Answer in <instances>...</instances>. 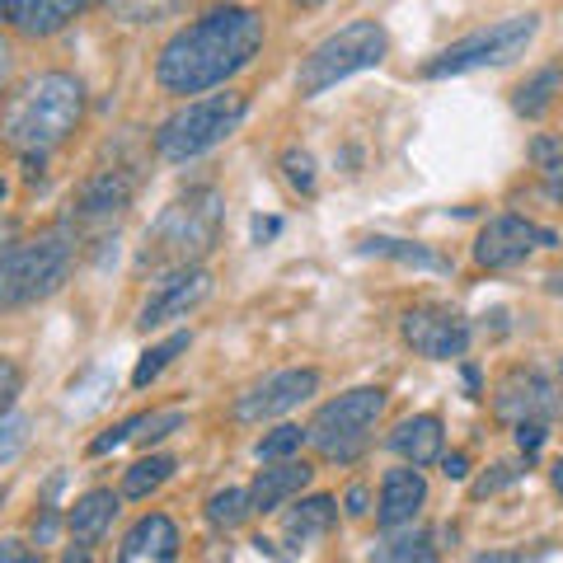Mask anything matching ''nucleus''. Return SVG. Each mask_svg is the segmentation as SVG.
Listing matches in <instances>:
<instances>
[{
    "label": "nucleus",
    "instance_id": "f257e3e1",
    "mask_svg": "<svg viewBox=\"0 0 563 563\" xmlns=\"http://www.w3.org/2000/svg\"><path fill=\"white\" fill-rule=\"evenodd\" d=\"M263 33H268L263 29V14L250 5L207 10L202 20H192L161 47L155 80H161L165 95H179V99L207 95L231 76H240V70L258 57Z\"/></svg>",
    "mask_w": 563,
    "mask_h": 563
},
{
    "label": "nucleus",
    "instance_id": "f03ea898",
    "mask_svg": "<svg viewBox=\"0 0 563 563\" xmlns=\"http://www.w3.org/2000/svg\"><path fill=\"white\" fill-rule=\"evenodd\" d=\"M85 118V85L70 70H43L0 109V141L20 155H52Z\"/></svg>",
    "mask_w": 563,
    "mask_h": 563
},
{
    "label": "nucleus",
    "instance_id": "7ed1b4c3",
    "mask_svg": "<svg viewBox=\"0 0 563 563\" xmlns=\"http://www.w3.org/2000/svg\"><path fill=\"white\" fill-rule=\"evenodd\" d=\"M221 240V198L211 188H198L188 198L169 202L141 244V268H192Z\"/></svg>",
    "mask_w": 563,
    "mask_h": 563
},
{
    "label": "nucleus",
    "instance_id": "20e7f679",
    "mask_svg": "<svg viewBox=\"0 0 563 563\" xmlns=\"http://www.w3.org/2000/svg\"><path fill=\"white\" fill-rule=\"evenodd\" d=\"M70 258H76V240L66 235V225L29 240H0V310L47 301L70 277Z\"/></svg>",
    "mask_w": 563,
    "mask_h": 563
},
{
    "label": "nucleus",
    "instance_id": "39448f33",
    "mask_svg": "<svg viewBox=\"0 0 563 563\" xmlns=\"http://www.w3.org/2000/svg\"><path fill=\"white\" fill-rule=\"evenodd\" d=\"M244 118H250V99L235 95V90L188 99L179 113H169L161 122V132H155V155L169 165H188V161H198V155H207L211 146H221Z\"/></svg>",
    "mask_w": 563,
    "mask_h": 563
},
{
    "label": "nucleus",
    "instance_id": "423d86ee",
    "mask_svg": "<svg viewBox=\"0 0 563 563\" xmlns=\"http://www.w3.org/2000/svg\"><path fill=\"white\" fill-rule=\"evenodd\" d=\"M385 52H390V38H385V29L376 20H352L339 33H329L324 43H314L306 57H301V70H296V90H301V99H314V95L333 90L339 80L357 76V70L380 66Z\"/></svg>",
    "mask_w": 563,
    "mask_h": 563
},
{
    "label": "nucleus",
    "instance_id": "0eeeda50",
    "mask_svg": "<svg viewBox=\"0 0 563 563\" xmlns=\"http://www.w3.org/2000/svg\"><path fill=\"white\" fill-rule=\"evenodd\" d=\"M385 395L380 385H362V390H347L339 399H329L320 404V413L310 418V428H306V442L329 455V461H357V455L366 451V442H372V428H376V418L385 413Z\"/></svg>",
    "mask_w": 563,
    "mask_h": 563
},
{
    "label": "nucleus",
    "instance_id": "6e6552de",
    "mask_svg": "<svg viewBox=\"0 0 563 563\" xmlns=\"http://www.w3.org/2000/svg\"><path fill=\"white\" fill-rule=\"evenodd\" d=\"M536 33H540L536 14H512V20L484 24L465 33V38H455L451 47H442L432 62H422V76L442 80V76H465V70H484V66H507L536 43Z\"/></svg>",
    "mask_w": 563,
    "mask_h": 563
},
{
    "label": "nucleus",
    "instance_id": "1a4fd4ad",
    "mask_svg": "<svg viewBox=\"0 0 563 563\" xmlns=\"http://www.w3.org/2000/svg\"><path fill=\"white\" fill-rule=\"evenodd\" d=\"M559 235L550 231V225H536V221H526V217H493L479 240H474V263L479 268H512V263L521 258H531L536 250H554Z\"/></svg>",
    "mask_w": 563,
    "mask_h": 563
},
{
    "label": "nucleus",
    "instance_id": "9d476101",
    "mask_svg": "<svg viewBox=\"0 0 563 563\" xmlns=\"http://www.w3.org/2000/svg\"><path fill=\"white\" fill-rule=\"evenodd\" d=\"M493 413L507 422H544V428H550L563 413V399L544 372H536V366H512V372L498 380V390H493Z\"/></svg>",
    "mask_w": 563,
    "mask_h": 563
},
{
    "label": "nucleus",
    "instance_id": "9b49d317",
    "mask_svg": "<svg viewBox=\"0 0 563 563\" xmlns=\"http://www.w3.org/2000/svg\"><path fill=\"white\" fill-rule=\"evenodd\" d=\"M320 390V372L314 366H287V372H273L268 380L250 385L240 399H235V418L240 422H268V418H282L291 409Z\"/></svg>",
    "mask_w": 563,
    "mask_h": 563
},
{
    "label": "nucleus",
    "instance_id": "f8f14e48",
    "mask_svg": "<svg viewBox=\"0 0 563 563\" xmlns=\"http://www.w3.org/2000/svg\"><path fill=\"white\" fill-rule=\"evenodd\" d=\"M399 333L418 357H432V362H455L470 352V320H461L455 310H442V306L404 310Z\"/></svg>",
    "mask_w": 563,
    "mask_h": 563
},
{
    "label": "nucleus",
    "instance_id": "ddd939ff",
    "mask_svg": "<svg viewBox=\"0 0 563 563\" xmlns=\"http://www.w3.org/2000/svg\"><path fill=\"white\" fill-rule=\"evenodd\" d=\"M211 296V273L207 268H174L169 277L155 282V291L141 301L136 310V329H161V324H174V320H184L188 310H198L202 301Z\"/></svg>",
    "mask_w": 563,
    "mask_h": 563
},
{
    "label": "nucleus",
    "instance_id": "4468645a",
    "mask_svg": "<svg viewBox=\"0 0 563 563\" xmlns=\"http://www.w3.org/2000/svg\"><path fill=\"white\" fill-rule=\"evenodd\" d=\"M132 192H136L132 169H99L76 188V198H70V221L85 225V231L113 225L122 211L132 207Z\"/></svg>",
    "mask_w": 563,
    "mask_h": 563
},
{
    "label": "nucleus",
    "instance_id": "2eb2a0df",
    "mask_svg": "<svg viewBox=\"0 0 563 563\" xmlns=\"http://www.w3.org/2000/svg\"><path fill=\"white\" fill-rule=\"evenodd\" d=\"M90 0H0V24L24 38H52L62 33Z\"/></svg>",
    "mask_w": 563,
    "mask_h": 563
},
{
    "label": "nucleus",
    "instance_id": "dca6fc26",
    "mask_svg": "<svg viewBox=\"0 0 563 563\" xmlns=\"http://www.w3.org/2000/svg\"><path fill=\"white\" fill-rule=\"evenodd\" d=\"M422 503H428V479L418 474V465H399V470H385L380 479V507H376V521L385 531H399V526H413Z\"/></svg>",
    "mask_w": 563,
    "mask_h": 563
},
{
    "label": "nucleus",
    "instance_id": "f3484780",
    "mask_svg": "<svg viewBox=\"0 0 563 563\" xmlns=\"http://www.w3.org/2000/svg\"><path fill=\"white\" fill-rule=\"evenodd\" d=\"M179 559V526L165 512L141 517L118 550V563H174Z\"/></svg>",
    "mask_w": 563,
    "mask_h": 563
},
{
    "label": "nucleus",
    "instance_id": "a211bd4d",
    "mask_svg": "<svg viewBox=\"0 0 563 563\" xmlns=\"http://www.w3.org/2000/svg\"><path fill=\"white\" fill-rule=\"evenodd\" d=\"M385 446H390L395 455H404L409 465H437L442 461V446H446V432H442V418L437 413H413L404 418L399 428L385 437Z\"/></svg>",
    "mask_w": 563,
    "mask_h": 563
},
{
    "label": "nucleus",
    "instance_id": "6ab92c4d",
    "mask_svg": "<svg viewBox=\"0 0 563 563\" xmlns=\"http://www.w3.org/2000/svg\"><path fill=\"white\" fill-rule=\"evenodd\" d=\"M310 479H314V470L306 461H277V465L254 474L250 507H254V512H277V507H287L301 488H310Z\"/></svg>",
    "mask_w": 563,
    "mask_h": 563
},
{
    "label": "nucleus",
    "instance_id": "aec40b11",
    "mask_svg": "<svg viewBox=\"0 0 563 563\" xmlns=\"http://www.w3.org/2000/svg\"><path fill=\"white\" fill-rule=\"evenodd\" d=\"M113 517H118V493L113 488H90L66 512V531H70V540H76V544H99L103 536H109Z\"/></svg>",
    "mask_w": 563,
    "mask_h": 563
},
{
    "label": "nucleus",
    "instance_id": "412c9836",
    "mask_svg": "<svg viewBox=\"0 0 563 563\" xmlns=\"http://www.w3.org/2000/svg\"><path fill=\"white\" fill-rule=\"evenodd\" d=\"M333 521H339V503L324 498V493H314V498H306L296 512H287V521H282V531H287L291 550H306L310 540H320L333 531Z\"/></svg>",
    "mask_w": 563,
    "mask_h": 563
},
{
    "label": "nucleus",
    "instance_id": "4be33fe9",
    "mask_svg": "<svg viewBox=\"0 0 563 563\" xmlns=\"http://www.w3.org/2000/svg\"><path fill=\"white\" fill-rule=\"evenodd\" d=\"M554 95H563V70H559V66H540L531 80H521V85H517L512 109H517L521 118H531V122H536V118L550 113Z\"/></svg>",
    "mask_w": 563,
    "mask_h": 563
},
{
    "label": "nucleus",
    "instance_id": "5701e85b",
    "mask_svg": "<svg viewBox=\"0 0 563 563\" xmlns=\"http://www.w3.org/2000/svg\"><path fill=\"white\" fill-rule=\"evenodd\" d=\"M372 563H437V544L422 531H390L380 544H372Z\"/></svg>",
    "mask_w": 563,
    "mask_h": 563
},
{
    "label": "nucleus",
    "instance_id": "b1692460",
    "mask_svg": "<svg viewBox=\"0 0 563 563\" xmlns=\"http://www.w3.org/2000/svg\"><path fill=\"white\" fill-rule=\"evenodd\" d=\"M362 254H380V258H395V263H413V268H428V273H451V258L422 250V244L395 240V235H372V240H362Z\"/></svg>",
    "mask_w": 563,
    "mask_h": 563
},
{
    "label": "nucleus",
    "instance_id": "393cba45",
    "mask_svg": "<svg viewBox=\"0 0 563 563\" xmlns=\"http://www.w3.org/2000/svg\"><path fill=\"white\" fill-rule=\"evenodd\" d=\"M174 470H179L174 465V455H141V461L122 474V498H151V493L161 488Z\"/></svg>",
    "mask_w": 563,
    "mask_h": 563
},
{
    "label": "nucleus",
    "instance_id": "a878e982",
    "mask_svg": "<svg viewBox=\"0 0 563 563\" xmlns=\"http://www.w3.org/2000/svg\"><path fill=\"white\" fill-rule=\"evenodd\" d=\"M188 343H192V333H174V339H165V343H155L151 352H141V362H136V372H132V385L136 390H146V385L165 372V366L179 357V352H188Z\"/></svg>",
    "mask_w": 563,
    "mask_h": 563
},
{
    "label": "nucleus",
    "instance_id": "bb28decb",
    "mask_svg": "<svg viewBox=\"0 0 563 563\" xmlns=\"http://www.w3.org/2000/svg\"><path fill=\"white\" fill-rule=\"evenodd\" d=\"M99 5L122 24H155V20H165V14L179 10L184 0H99Z\"/></svg>",
    "mask_w": 563,
    "mask_h": 563
},
{
    "label": "nucleus",
    "instance_id": "cd10ccee",
    "mask_svg": "<svg viewBox=\"0 0 563 563\" xmlns=\"http://www.w3.org/2000/svg\"><path fill=\"white\" fill-rule=\"evenodd\" d=\"M531 155H536V165H540V179H544V192L563 207V141H554V136H540L536 146H531Z\"/></svg>",
    "mask_w": 563,
    "mask_h": 563
},
{
    "label": "nucleus",
    "instance_id": "c85d7f7f",
    "mask_svg": "<svg viewBox=\"0 0 563 563\" xmlns=\"http://www.w3.org/2000/svg\"><path fill=\"white\" fill-rule=\"evenodd\" d=\"M306 446V428H296V422H282V428H273L263 442L254 446V455L263 465H277V461H291L296 451Z\"/></svg>",
    "mask_w": 563,
    "mask_h": 563
},
{
    "label": "nucleus",
    "instance_id": "c756f323",
    "mask_svg": "<svg viewBox=\"0 0 563 563\" xmlns=\"http://www.w3.org/2000/svg\"><path fill=\"white\" fill-rule=\"evenodd\" d=\"M254 507H250V488H221V493H211L207 498V521H217V526H240L244 517H250Z\"/></svg>",
    "mask_w": 563,
    "mask_h": 563
},
{
    "label": "nucleus",
    "instance_id": "7c9ffc66",
    "mask_svg": "<svg viewBox=\"0 0 563 563\" xmlns=\"http://www.w3.org/2000/svg\"><path fill=\"white\" fill-rule=\"evenodd\" d=\"M29 437H33L29 413H20V409H5V413H0V465L20 461L24 446H29Z\"/></svg>",
    "mask_w": 563,
    "mask_h": 563
},
{
    "label": "nucleus",
    "instance_id": "2f4dec72",
    "mask_svg": "<svg viewBox=\"0 0 563 563\" xmlns=\"http://www.w3.org/2000/svg\"><path fill=\"white\" fill-rule=\"evenodd\" d=\"M282 179H287L296 192H314V161H310V151H301V146H287L282 151Z\"/></svg>",
    "mask_w": 563,
    "mask_h": 563
},
{
    "label": "nucleus",
    "instance_id": "473e14b6",
    "mask_svg": "<svg viewBox=\"0 0 563 563\" xmlns=\"http://www.w3.org/2000/svg\"><path fill=\"white\" fill-rule=\"evenodd\" d=\"M188 422V413L184 409H161V413H146V432H136V442L141 446H151V442H165L169 432H179Z\"/></svg>",
    "mask_w": 563,
    "mask_h": 563
},
{
    "label": "nucleus",
    "instance_id": "72a5a7b5",
    "mask_svg": "<svg viewBox=\"0 0 563 563\" xmlns=\"http://www.w3.org/2000/svg\"><path fill=\"white\" fill-rule=\"evenodd\" d=\"M141 428H146V413H132L128 422H118V428H109L103 437H95V442H90V455H109V451H118L122 442H132Z\"/></svg>",
    "mask_w": 563,
    "mask_h": 563
},
{
    "label": "nucleus",
    "instance_id": "f704fd0d",
    "mask_svg": "<svg viewBox=\"0 0 563 563\" xmlns=\"http://www.w3.org/2000/svg\"><path fill=\"white\" fill-rule=\"evenodd\" d=\"M521 479V470L517 465H493V474H484V479H474V498H488V493H498V488H507V484H517Z\"/></svg>",
    "mask_w": 563,
    "mask_h": 563
},
{
    "label": "nucleus",
    "instance_id": "c9c22d12",
    "mask_svg": "<svg viewBox=\"0 0 563 563\" xmlns=\"http://www.w3.org/2000/svg\"><path fill=\"white\" fill-rule=\"evenodd\" d=\"M20 385H24V372H20V362H10V357H0V413L14 404V395H20Z\"/></svg>",
    "mask_w": 563,
    "mask_h": 563
},
{
    "label": "nucleus",
    "instance_id": "e433bc0d",
    "mask_svg": "<svg viewBox=\"0 0 563 563\" xmlns=\"http://www.w3.org/2000/svg\"><path fill=\"white\" fill-rule=\"evenodd\" d=\"M544 437H550V432H544V422H517V446H521L526 461H536V455H540Z\"/></svg>",
    "mask_w": 563,
    "mask_h": 563
},
{
    "label": "nucleus",
    "instance_id": "4c0bfd02",
    "mask_svg": "<svg viewBox=\"0 0 563 563\" xmlns=\"http://www.w3.org/2000/svg\"><path fill=\"white\" fill-rule=\"evenodd\" d=\"M62 531V517H57V507H43L38 517H33V544H52Z\"/></svg>",
    "mask_w": 563,
    "mask_h": 563
},
{
    "label": "nucleus",
    "instance_id": "58836bf2",
    "mask_svg": "<svg viewBox=\"0 0 563 563\" xmlns=\"http://www.w3.org/2000/svg\"><path fill=\"white\" fill-rule=\"evenodd\" d=\"M0 563H38V554L20 540H0Z\"/></svg>",
    "mask_w": 563,
    "mask_h": 563
},
{
    "label": "nucleus",
    "instance_id": "ea45409f",
    "mask_svg": "<svg viewBox=\"0 0 563 563\" xmlns=\"http://www.w3.org/2000/svg\"><path fill=\"white\" fill-rule=\"evenodd\" d=\"M10 76H14V43L5 38V33H0V95H5Z\"/></svg>",
    "mask_w": 563,
    "mask_h": 563
},
{
    "label": "nucleus",
    "instance_id": "a19ab883",
    "mask_svg": "<svg viewBox=\"0 0 563 563\" xmlns=\"http://www.w3.org/2000/svg\"><path fill=\"white\" fill-rule=\"evenodd\" d=\"M442 474H446V479H465V474H470V455L465 451L442 455Z\"/></svg>",
    "mask_w": 563,
    "mask_h": 563
},
{
    "label": "nucleus",
    "instance_id": "79ce46f5",
    "mask_svg": "<svg viewBox=\"0 0 563 563\" xmlns=\"http://www.w3.org/2000/svg\"><path fill=\"white\" fill-rule=\"evenodd\" d=\"M343 507H347V517H366V488L352 484V488L343 493Z\"/></svg>",
    "mask_w": 563,
    "mask_h": 563
},
{
    "label": "nucleus",
    "instance_id": "37998d69",
    "mask_svg": "<svg viewBox=\"0 0 563 563\" xmlns=\"http://www.w3.org/2000/svg\"><path fill=\"white\" fill-rule=\"evenodd\" d=\"M277 231H282V221H277V217H254V240H258V244H263V240H273Z\"/></svg>",
    "mask_w": 563,
    "mask_h": 563
},
{
    "label": "nucleus",
    "instance_id": "c03bdc74",
    "mask_svg": "<svg viewBox=\"0 0 563 563\" xmlns=\"http://www.w3.org/2000/svg\"><path fill=\"white\" fill-rule=\"evenodd\" d=\"M470 563H521V554H512V550H484V554H474Z\"/></svg>",
    "mask_w": 563,
    "mask_h": 563
},
{
    "label": "nucleus",
    "instance_id": "a18cd8bd",
    "mask_svg": "<svg viewBox=\"0 0 563 563\" xmlns=\"http://www.w3.org/2000/svg\"><path fill=\"white\" fill-rule=\"evenodd\" d=\"M62 563H95V554H90V544H70V550L62 554Z\"/></svg>",
    "mask_w": 563,
    "mask_h": 563
},
{
    "label": "nucleus",
    "instance_id": "49530a36",
    "mask_svg": "<svg viewBox=\"0 0 563 563\" xmlns=\"http://www.w3.org/2000/svg\"><path fill=\"white\" fill-rule=\"evenodd\" d=\"M465 385H470V399H479V372L474 366H465Z\"/></svg>",
    "mask_w": 563,
    "mask_h": 563
},
{
    "label": "nucleus",
    "instance_id": "de8ad7c7",
    "mask_svg": "<svg viewBox=\"0 0 563 563\" xmlns=\"http://www.w3.org/2000/svg\"><path fill=\"white\" fill-rule=\"evenodd\" d=\"M550 291H554L559 301H563V273H554V277H550Z\"/></svg>",
    "mask_w": 563,
    "mask_h": 563
},
{
    "label": "nucleus",
    "instance_id": "09e8293b",
    "mask_svg": "<svg viewBox=\"0 0 563 563\" xmlns=\"http://www.w3.org/2000/svg\"><path fill=\"white\" fill-rule=\"evenodd\" d=\"M301 10H320V5H329V0H296Z\"/></svg>",
    "mask_w": 563,
    "mask_h": 563
},
{
    "label": "nucleus",
    "instance_id": "8fccbe9b",
    "mask_svg": "<svg viewBox=\"0 0 563 563\" xmlns=\"http://www.w3.org/2000/svg\"><path fill=\"white\" fill-rule=\"evenodd\" d=\"M554 488H559V493H563V461H559V465H554Z\"/></svg>",
    "mask_w": 563,
    "mask_h": 563
},
{
    "label": "nucleus",
    "instance_id": "3c124183",
    "mask_svg": "<svg viewBox=\"0 0 563 563\" xmlns=\"http://www.w3.org/2000/svg\"><path fill=\"white\" fill-rule=\"evenodd\" d=\"M5 198H10V184H5V179H0V207H5Z\"/></svg>",
    "mask_w": 563,
    "mask_h": 563
},
{
    "label": "nucleus",
    "instance_id": "603ef678",
    "mask_svg": "<svg viewBox=\"0 0 563 563\" xmlns=\"http://www.w3.org/2000/svg\"><path fill=\"white\" fill-rule=\"evenodd\" d=\"M0 507H5V488H0Z\"/></svg>",
    "mask_w": 563,
    "mask_h": 563
},
{
    "label": "nucleus",
    "instance_id": "864d4df0",
    "mask_svg": "<svg viewBox=\"0 0 563 563\" xmlns=\"http://www.w3.org/2000/svg\"><path fill=\"white\" fill-rule=\"evenodd\" d=\"M559 372H563V366H559Z\"/></svg>",
    "mask_w": 563,
    "mask_h": 563
}]
</instances>
